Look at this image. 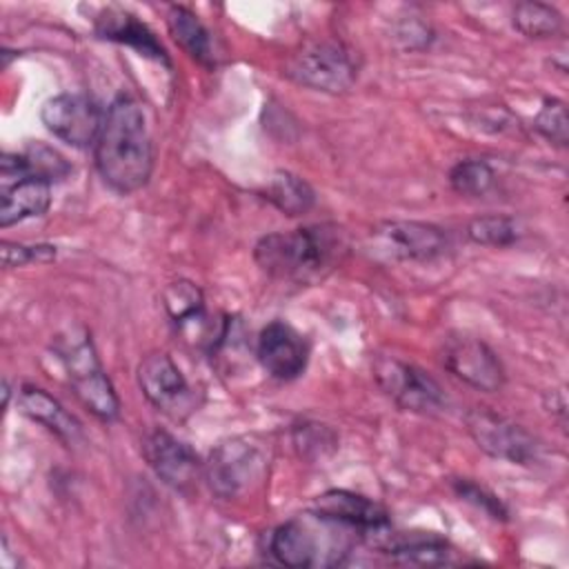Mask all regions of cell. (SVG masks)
Instances as JSON below:
<instances>
[{"label":"cell","mask_w":569,"mask_h":569,"mask_svg":"<svg viewBox=\"0 0 569 569\" xmlns=\"http://www.w3.org/2000/svg\"><path fill=\"white\" fill-rule=\"evenodd\" d=\"M100 178L118 193L142 189L153 171V142L142 107L131 96H118L104 111L93 144Z\"/></svg>","instance_id":"1"},{"label":"cell","mask_w":569,"mask_h":569,"mask_svg":"<svg viewBox=\"0 0 569 569\" xmlns=\"http://www.w3.org/2000/svg\"><path fill=\"white\" fill-rule=\"evenodd\" d=\"M347 249L345 229L322 222L262 236L253 247V260L273 280L316 284L342 262Z\"/></svg>","instance_id":"2"},{"label":"cell","mask_w":569,"mask_h":569,"mask_svg":"<svg viewBox=\"0 0 569 569\" xmlns=\"http://www.w3.org/2000/svg\"><path fill=\"white\" fill-rule=\"evenodd\" d=\"M358 538L362 536L351 527L311 509L276 527L269 551L287 567H338L353 551Z\"/></svg>","instance_id":"3"},{"label":"cell","mask_w":569,"mask_h":569,"mask_svg":"<svg viewBox=\"0 0 569 569\" xmlns=\"http://www.w3.org/2000/svg\"><path fill=\"white\" fill-rule=\"evenodd\" d=\"M53 351L58 353L67 371L69 385L76 398L84 405V409L102 422L116 420L120 413V400L100 365L89 331L82 327L64 331L56 338Z\"/></svg>","instance_id":"4"},{"label":"cell","mask_w":569,"mask_h":569,"mask_svg":"<svg viewBox=\"0 0 569 569\" xmlns=\"http://www.w3.org/2000/svg\"><path fill=\"white\" fill-rule=\"evenodd\" d=\"M269 458L251 436L220 442L204 462V478L218 498L231 500L256 489L267 476Z\"/></svg>","instance_id":"5"},{"label":"cell","mask_w":569,"mask_h":569,"mask_svg":"<svg viewBox=\"0 0 569 569\" xmlns=\"http://www.w3.org/2000/svg\"><path fill=\"white\" fill-rule=\"evenodd\" d=\"M284 73L289 80L307 89L342 93L356 82L358 64L345 44L333 40H318L293 53L284 67Z\"/></svg>","instance_id":"6"},{"label":"cell","mask_w":569,"mask_h":569,"mask_svg":"<svg viewBox=\"0 0 569 569\" xmlns=\"http://www.w3.org/2000/svg\"><path fill=\"white\" fill-rule=\"evenodd\" d=\"M138 387L142 396L153 405L160 413L184 420L198 409L196 389L187 382L178 365L164 351L147 353L136 371Z\"/></svg>","instance_id":"7"},{"label":"cell","mask_w":569,"mask_h":569,"mask_svg":"<svg viewBox=\"0 0 569 569\" xmlns=\"http://www.w3.org/2000/svg\"><path fill=\"white\" fill-rule=\"evenodd\" d=\"M473 442L491 458L511 465H531L538 458V440L518 422L487 407H476L465 416Z\"/></svg>","instance_id":"8"},{"label":"cell","mask_w":569,"mask_h":569,"mask_svg":"<svg viewBox=\"0 0 569 569\" xmlns=\"http://www.w3.org/2000/svg\"><path fill=\"white\" fill-rule=\"evenodd\" d=\"M0 227L42 216L51 204V184L29 173L22 153L0 158Z\"/></svg>","instance_id":"9"},{"label":"cell","mask_w":569,"mask_h":569,"mask_svg":"<svg viewBox=\"0 0 569 569\" xmlns=\"http://www.w3.org/2000/svg\"><path fill=\"white\" fill-rule=\"evenodd\" d=\"M373 378L378 387L407 411L427 413L445 405L440 385L411 362L398 360L393 356H378L373 362Z\"/></svg>","instance_id":"10"},{"label":"cell","mask_w":569,"mask_h":569,"mask_svg":"<svg viewBox=\"0 0 569 569\" xmlns=\"http://www.w3.org/2000/svg\"><path fill=\"white\" fill-rule=\"evenodd\" d=\"M442 365L458 380L478 391H500L505 385V367L489 345L467 333L447 336L442 342Z\"/></svg>","instance_id":"11"},{"label":"cell","mask_w":569,"mask_h":569,"mask_svg":"<svg viewBox=\"0 0 569 569\" xmlns=\"http://www.w3.org/2000/svg\"><path fill=\"white\" fill-rule=\"evenodd\" d=\"M371 240L389 260H433L449 249L445 229L418 220H385L371 229Z\"/></svg>","instance_id":"12"},{"label":"cell","mask_w":569,"mask_h":569,"mask_svg":"<svg viewBox=\"0 0 569 569\" xmlns=\"http://www.w3.org/2000/svg\"><path fill=\"white\" fill-rule=\"evenodd\" d=\"M40 120L62 142L84 149L96 144L104 113L84 93H58L44 100Z\"/></svg>","instance_id":"13"},{"label":"cell","mask_w":569,"mask_h":569,"mask_svg":"<svg viewBox=\"0 0 569 569\" xmlns=\"http://www.w3.org/2000/svg\"><path fill=\"white\" fill-rule=\"evenodd\" d=\"M142 456L153 473L176 491H191L204 476L198 453L164 429H153L144 436Z\"/></svg>","instance_id":"14"},{"label":"cell","mask_w":569,"mask_h":569,"mask_svg":"<svg viewBox=\"0 0 569 569\" xmlns=\"http://www.w3.org/2000/svg\"><path fill=\"white\" fill-rule=\"evenodd\" d=\"M262 369L276 380L298 378L309 362V342L284 320H273L262 327L256 347Z\"/></svg>","instance_id":"15"},{"label":"cell","mask_w":569,"mask_h":569,"mask_svg":"<svg viewBox=\"0 0 569 569\" xmlns=\"http://www.w3.org/2000/svg\"><path fill=\"white\" fill-rule=\"evenodd\" d=\"M313 511L351 527L362 538H380L389 531L387 509L380 502L347 489H329L320 493L313 502Z\"/></svg>","instance_id":"16"},{"label":"cell","mask_w":569,"mask_h":569,"mask_svg":"<svg viewBox=\"0 0 569 569\" xmlns=\"http://www.w3.org/2000/svg\"><path fill=\"white\" fill-rule=\"evenodd\" d=\"M380 538L382 540L378 542V549L400 565L440 567L465 562V558H460L445 538L433 533H382Z\"/></svg>","instance_id":"17"},{"label":"cell","mask_w":569,"mask_h":569,"mask_svg":"<svg viewBox=\"0 0 569 569\" xmlns=\"http://www.w3.org/2000/svg\"><path fill=\"white\" fill-rule=\"evenodd\" d=\"M96 33L104 40L127 44V47L140 51V56H147V58L158 60L169 67L167 51L160 44V40L153 36V31L124 9H118V7L102 9L96 18Z\"/></svg>","instance_id":"18"},{"label":"cell","mask_w":569,"mask_h":569,"mask_svg":"<svg viewBox=\"0 0 569 569\" xmlns=\"http://www.w3.org/2000/svg\"><path fill=\"white\" fill-rule=\"evenodd\" d=\"M162 305L180 331L196 329L202 345H207L211 349L220 325H218V329L209 327L207 313H204V298H202V291L198 284H193L191 280L169 282L162 291Z\"/></svg>","instance_id":"19"},{"label":"cell","mask_w":569,"mask_h":569,"mask_svg":"<svg viewBox=\"0 0 569 569\" xmlns=\"http://www.w3.org/2000/svg\"><path fill=\"white\" fill-rule=\"evenodd\" d=\"M18 407L24 416L44 425L49 431H53L69 447L78 445L82 440L80 422L42 387L22 385L20 393H18Z\"/></svg>","instance_id":"20"},{"label":"cell","mask_w":569,"mask_h":569,"mask_svg":"<svg viewBox=\"0 0 569 569\" xmlns=\"http://www.w3.org/2000/svg\"><path fill=\"white\" fill-rule=\"evenodd\" d=\"M167 27L169 33L173 36V40L200 64L211 67L216 62V53H213V42H211V33L209 29L200 22V18L189 11L187 7L173 4L167 11Z\"/></svg>","instance_id":"21"},{"label":"cell","mask_w":569,"mask_h":569,"mask_svg":"<svg viewBox=\"0 0 569 569\" xmlns=\"http://www.w3.org/2000/svg\"><path fill=\"white\" fill-rule=\"evenodd\" d=\"M264 198L284 216H305L316 204L311 184L291 171H276L264 187Z\"/></svg>","instance_id":"22"},{"label":"cell","mask_w":569,"mask_h":569,"mask_svg":"<svg viewBox=\"0 0 569 569\" xmlns=\"http://www.w3.org/2000/svg\"><path fill=\"white\" fill-rule=\"evenodd\" d=\"M513 27L533 40H542V38H553L562 31V16L556 7L545 4V2H536V0H527V2H518L513 9Z\"/></svg>","instance_id":"23"},{"label":"cell","mask_w":569,"mask_h":569,"mask_svg":"<svg viewBox=\"0 0 569 569\" xmlns=\"http://www.w3.org/2000/svg\"><path fill=\"white\" fill-rule=\"evenodd\" d=\"M449 184L456 193L467 198H480L496 184V171L489 162L478 158L460 160L449 171Z\"/></svg>","instance_id":"24"},{"label":"cell","mask_w":569,"mask_h":569,"mask_svg":"<svg viewBox=\"0 0 569 569\" xmlns=\"http://www.w3.org/2000/svg\"><path fill=\"white\" fill-rule=\"evenodd\" d=\"M467 236L482 247H509L518 240V224L513 218L500 213L478 216L467 224Z\"/></svg>","instance_id":"25"},{"label":"cell","mask_w":569,"mask_h":569,"mask_svg":"<svg viewBox=\"0 0 569 569\" xmlns=\"http://www.w3.org/2000/svg\"><path fill=\"white\" fill-rule=\"evenodd\" d=\"M24 162L31 176L51 182L64 180L71 173V164L64 160V156H60L56 149L42 144V142H33L24 149Z\"/></svg>","instance_id":"26"},{"label":"cell","mask_w":569,"mask_h":569,"mask_svg":"<svg viewBox=\"0 0 569 569\" xmlns=\"http://www.w3.org/2000/svg\"><path fill=\"white\" fill-rule=\"evenodd\" d=\"M533 129L549 142L565 147L569 140V118L565 102L558 98H545L533 118Z\"/></svg>","instance_id":"27"},{"label":"cell","mask_w":569,"mask_h":569,"mask_svg":"<svg viewBox=\"0 0 569 569\" xmlns=\"http://www.w3.org/2000/svg\"><path fill=\"white\" fill-rule=\"evenodd\" d=\"M451 487H453V491L460 500L473 505L476 509H480L489 518H493V520H507L509 518V511L502 505V500L496 493H491L487 487H482V485H478L469 478H456L451 482Z\"/></svg>","instance_id":"28"},{"label":"cell","mask_w":569,"mask_h":569,"mask_svg":"<svg viewBox=\"0 0 569 569\" xmlns=\"http://www.w3.org/2000/svg\"><path fill=\"white\" fill-rule=\"evenodd\" d=\"M56 258V247L51 244H20L2 242V264L4 267H24L29 262H47Z\"/></svg>","instance_id":"29"}]
</instances>
